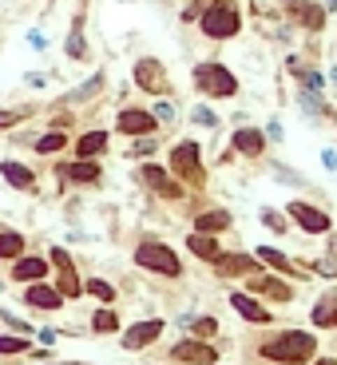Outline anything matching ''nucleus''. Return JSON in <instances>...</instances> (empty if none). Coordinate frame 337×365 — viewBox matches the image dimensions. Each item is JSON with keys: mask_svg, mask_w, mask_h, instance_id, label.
Wrapping results in <instances>:
<instances>
[{"mask_svg": "<svg viewBox=\"0 0 337 365\" xmlns=\"http://www.w3.org/2000/svg\"><path fill=\"white\" fill-rule=\"evenodd\" d=\"M310 353H313V338H310V334H286V338L266 341V345H262V357H270V362H289V365L310 362Z\"/></svg>", "mask_w": 337, "mask_h": 365, "instance_id": "f257e3e1", "label": "nucleus"}, {"mask_svg": "<svg viewBox=\"0 0 337 365\" xmlns=\"http://www.w3.org/2000/svg\"><path fill=\"white\" fill-rule=\"evenodd\" d=\"M203 32L215 36V40L234 36V32H238V8H234L230 0H215V4L203 13Z\"/></svg>", "mask_w": 337, "mask_h": 365, "instance_id": "f03ea898", "label": "nucleus"}, {"mask_svg": "<svg viewBox=\"0 0 337 365\" xmlns=\"http://www.w3.org/2000/svg\"><path fill=\"white\" fill-rule=\"evenodd\" d=\"M194 84L203 87L206 96H234V92H238L234 76H230L222 64H203V68H194Z\"/></svg>", "mask_w": 337, "mask_h": 365, "instance_id": "7ed1b4c3", "label": "nucleus"}, {"mask_svg": "<svg viewBox=\"0 0 337 365\" xmlns=\"http://www.w3.org/2000/svg\"><path fill=\"white\" fill-rule=\"evenodd\" d=\"M135 262L147 270H155V274H167V278H175L179 274V258L171 255L163 243H143L139 250H135Z\"/></svg>", "mask_w": 337, "mask_h": 365, "instance_id": "20e7f679", "label": "nucleus"}, {"mask_svg": "<svg viewBox=\"0 0 337 365\" xmlns=\"http://www.w3.org/2000/svg\"><path fill=\"white\" fill-rule=\"evenodd\" d=\"M171 171L182 175L187 182H203V163H199V147L194 143H179L171 151Z\"/></svg>", "mask_w": 337, "mask_h": 365, "instance_id": "39448f33", "label": "nucleus"}, {"mask_svg": "<svg viewBox=\"0 0 337 365\" xmlns=\"http://www.w3.org/2000/svg\"><path fill=\"white\" fill-rule=\"evenodd\" d=\"M135 84L147 87V92H163V87H167L163 64H155V60H139V64H135Z\"/></svg>", "mask_w": 337, "mask_h": 365, "instance_id": "423d86ee", "label": "nucleus"}, {"mask_svg": "<svg viewBox=\"0 0 337 365\" xmlns=\"http://www.w3.org/2000/svg\"><path fill=\"white\" fill-rule=\"evenodd\" d=\"M159 334H163V322H139V326H131L123 334V345H127V350H143V345H151Z\"/></svg>", "mask_w": 337, "mask_h": 365, "instance_id": "0eeeda50", "label": "nucleus"}, {"mask_svg": "<svg viewBox=\"0 0 337 365\" xmlns=\"http://www.w3.org/2000/svg\"><path fill=\"white\" fill-rule=\"evenodd\" d=\"M289 215L306 227V231H313V234H322V231H329V219H325L322 210H313V207H306V203H289Z\"/></svg>", "mask_w": 337, "mask_h": 365, "instance_id": "6e6552de", "label": "nucleus"}, {"mask_svg": "<svg viewBox=\"0 0 337 365\" xmlns=\"http://www.w3.org/2000/svg\"><path fill=\"white\" fill-rule=\"evenodd\" d=\"M175 357L179 362H194V365H210L215 362V350L203 345V341H182V345H175Z\"/></svg>", "mask_w": 337, "mask_h": 365, "instance_id": "1a4fd4ad", "label": "nucleus"}, {"mask_svg": "<svg viewBox=\"0 0 337 365\" xmlns=\"http://www.w3.org/2000/svg\"><path fill=\"white\" fill-rule=\"evenodd\" d=\"M120 131H127V135L155 131V115H147V111H123V115H120Z\"/></svg>", "mask_w": 337, "mask_h": 365, "instance_id": "9d476101", "label": "nucleus"}, {"mask_svg": "<svg viewBox=\"0 0 337 365\" xmlns=\"http://www.w3.org/2000/svg\"><path fill=\"white\" fill-rule=\"evenodd\" d=\"M143 179H147V187H155L159 195H167V199L182 195V187H179V182H171L167 175H163V167H143Z\"/></svg>", "mask_w": 337, "mask_h": 365, "instance_id": "9b49d317", "label": "nucleus"}, {"mask_svg": "<svg viewBox=\"0 0 337 365\" xmlns=\"http://www.w3.org/2000/svg\"><path fill=\"white\" fill-rule=\"evenodd\" d=\"M230 302H234V310H238L246 322H258V326H262V322H270V314H266L254 298H246V294H230Z\"/></svg>", "mask_w": 337, "mask_h": 365, "instance_id": "f8f14e48", "label": "nucleus"}, {"mask_svg": "<svg viewBox=\"0 0 337 365\" xmlns=\"http://www.w3.org/2000/svg\"><path fill=\"white\" fill-rule=\"evenodd\" d=\"M187 246H191V250H194L199 258H206V262H218V255H222L215 238H210V234H199V231H194L191 238H187Z\"/></svg>", "mask_w": 337, "mask_h": 365, "instance_id": "ddd939ff", "label": "nucleus"}, {"mask_svg": "<svg viewBox=\"0 0 337 365\" xmlns=\"http://www.w3.org/2000/svg\"><path fill=\"white\" fill-rule=\"evenodd\" d=\"M234 147H238L242 155H258L266 147V139H262V131H254V127H242L238 135H234Z\"/></svg>", "mask_w": 337, "mask_h": 365, "instance_id": "4468645a", "label": "nucleus"}, {"mask_svg": "<svg viewBox=\"0 0 337 365\" xmlns=\"http://www.w3.org/2000/svg\"><path fill=\"white\" fill-rule=\"evenodd\" d=\"M24 298H28V306H40V310H56V306L64 302L60 290H48V286H32Z\"/></svg>", "mask_w": 337, "mask_h": 365, "instance_id": "2eb2a0df", "label": "nucleus"}, {"mask_svg": "<svg viewBox=\"0 0 337 365\" xmlns=\"http://www.w3.org/2000/svg\"><path fill=\"white\" fill-rule=\"evenodd\" d=\"M289 8H294V16H298L301 24L306 28H322V8H317V4H306V0H289Z\"/></svg>", "mask_w": 337, "mask_h": 365, "instance_id": "dca6fc26", "label": "nucleus"}, {"mask_svg": "<svg viewBox=\"0 0 337 365\" xmlns=\"http://www.w3.org/2000/svg\"><path fill=\"white\" fill-rule=\"evenodd\" d=\"M250 290L254 294H266V298H274V302H286V298H289V286H282L278 278H254Z\"/></svg>", "mask_w": 337, "mask_h": 365, "instance_id": "f3484780", "label": "nucleus"}, {"mask_svg": "<svg viewBox=\"0 0 337 365\" xmlns=\"http://www.w3.org/2000/svg\"><path fill=\"white\" fill-rule=\"evenodd\" d=\"M44 270H48V266H44V258H20L13 274L20 282H40V278H44Z\"/></svg>", "mask_w": 337, "mask_h": 365, "instance_id": "a211bd4d", "label": "nucleus"}, {"mask_svg": "<svg viewBox=\"0 0 337 365\" xmlns=\"http://www.w3.org/2000/svg\"><path fill=\"white\" fill-rule=\"evenodd\" d=\"M230 227V215L227 210H210V215H199L194 219V231L199 234H206V231H227Z\"/></svg>", "mask_w": 337, "mask_h": 365, "instance_id": "6ab92c4d", "label": "nucleus"}, {"mask_svg": "<svg viewBox=\"0 0 337 365\" xmlns=\"http://www.w3.org/2000/svg\"><path fill=\"white\" fill-rule=\"evenodd\" d=\"M218 270L222 274H250L254 270V258H246V255H218Z\"/></svg>", "mask_w": 337, "mask_h": 365, "instance_id": "aec40b11", "label": "nucleus"}, {"mask_svg": "<svg viewBox=\"0 0 337 365\" xmlns=\"http://www.w3.org/2000/svg\"><path fill=\"white\" fill-rule=\"evenodd\" d=\"M313 326H337V298H325V302L313 306Z\"/></svg>", "mask_w": 337, "mask_h": 365, "instance_id": "412c9836", "label": "nucleus"}, {"mask_svg": "<svg viewBox=\"0 0 337 365\" xmlns=\"http://www.w3.org/2000/svg\"><path fill=\"white\" fill-rule=\"evenodd\" d=\"M0 171H4V179L13 182V187H20V191H28V187L36 182V179H32V171H28V167H20V163H4Z\"/></svg>", "mask_w": 337, "mask_h": 365, "instance_id": "4be33fe9", "label": "nucleus"}, {"mask_svg": "<svg viewBox=\"0 0 337 365\" xmlns=\"http://www.w3.org/2000/svg\"><path fill=\"white\" fill-rule=\"evenodd\" d=\"M103 147H108V135H103V131H87L84 139H80V147H76V151H80L84 159H92V155H99Z\"/></svg>", "mask_w": 337, "mask_h": 365, "instance_id": "5701e85b", "label": "nucleus"}, {"mask_svg": "<svg viewBox=\"0 0 337 365\" xmlns=\"http://www.w3.org/2000/svg\"><path fill=\"white\" fill-rule=\"evenodd\" d=\"M64 175H68V179H76V182H96L99 179V167L96 163H72V167H64Z\"/></svg>", "mask_w": 337, "mask_h": 365, "instance_id": "b1692460", "label": "nucleus"}, {"mask_svg": "<svg viewBox=\"0 0 337 365\" xmlns=\"http://www.w3.org/2000/svg\"><path fill=\"white\" fill-rule=\"evenodd\" d=\"M20 250H24V238H20V234H13V231L0 234V258H16Z\"/></svg>", "mask_w": 337, "mask_h": 365, "instance_id": "393cba45", "label": "nucleus"}, {"mask_svg": "<svg viewBox=\"0 0 337 365\" xmlns=\"http://www.w3.org/2000/svg\"><path fill=\"white\" fill-rule=\"evenodd\" d=\"M68 294V298H76L80 294V278H76V270H72V262L68 266H60V298Z\"/></svg>", "mask_w": 337, "mask_h": 365, "instance_id": "a878e982", "label": "nucleus"}, {"mask_svg": "<svg viewBox=\"0 0 337 365\" xmlns=\"http://www.w3.org/2000/svg\"><path fill=\"white\" fill-rule=\"evenodd\" d=\"M258 262H270L274 270H289L286 255H278V250H270V246H262V250H258Z\"/></svg>", "mask_w": 337, "mask_h": 365, "instance_id": "bb28decb", "label": "nucleus"}, {"mask_svg": "<svg viewBox=\"0 0 337 365\" xmlns=\"http://www.w3.org/2000/svg\"><path fill=\"white\" fill-rule=\"evenodd\" d=\"M64 143H68V139H64V131H52V135H44V139L36 143V151H44V155H48V151H60Z\"/></svg>", "mask_w": 337, "mask_h": 365, "instance_id": "cd10ccee", "label": "nucleus"}, {"mask_svg": "<svg viewBox=\"0 0 337 365\" xmlns=\"http://www.w3.org/2000/svg\"><path fill=\"white\" fill-rule=\"evenodd\" d=\"M92 326H96L99 334H111V329L120 326V322H115V314H111V310H99V314L92 317Z\"/></svg>", "mask_w": 337, "mask_h": 365, "instance_id": "c85d7f7f", "label": "nucleus"}, {"mask_svg": "<svg viewBox=\"0 0 337 365\" xmlns=\"http://www.w3.org/2000/svg\"><path fill=\"white\" fill-rule=\"evenodd\" d=\"M87 290H92V294H96V298H99V302H111V298H115V290H111V286H108V282H87Z\"/></svg>", "mask_w": 337, "mask_h": 365, "instance_id": "c756f323", "label": "nucleus"}, {"mask_svg": "<svg viewBox=\"0 0 337 365\" xmlns=\"http://www.w3.org/2000/svg\"><path fill=\"white\" fill-rule=\"evenodd\" d=\"M28 341L24 338H0V353H24Z\"/></svg>", "mask_w": 337, "mask_h": 365, "instance_id": "7c9ffc66", "label": "nucleus"}, {"mask_svg": "<svg viewBox=\"0 0 337 365\" xmlns=\"http://www.w3.org/2000/svg\"><path fill=\"white\" fill-rule=\"evenodd\" d=\"M215 317H199V322H194V334H199V338H210V334H215Z\"/></svg>", "mask_w": 337, "mask_h": 365, "instance_id": "2f4dec72", "label": "nucleus"}, {"mask_svg": "<svg viewBox=\"0 0 337 365\" xmlns=\"http://www.w3.org/2000/svg\"><path fill=\"white\" fill-rule=\"evenodd\" d=\"M16 120H24V111H0V127H8Z\"/></svg>", "mask_w": 337, "mask_h": 365, "instance_id": "473e14b6", "label": "nucleus"}, {"mask_svg": "<svg viewBox=\"0 0 337 365\" xmlns=\"http://www.w3.org/2000/svg\"><path fill=\"white\" fill-rule=\"evenodd\" d=\"M317 365H334V362H317Z\"/></svg>", "mask_w": 337, "mask_h": 365, "instance_id": "72a5a7b5", "label": "nucleus"}]
</instances>
